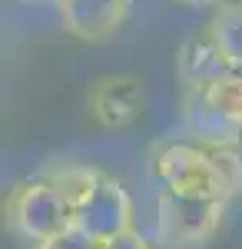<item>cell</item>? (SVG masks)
<instances>
[{
	"label": "cell",
	"mask_w": 242,
	"mask_h": 249,
	"mask_svg": "<svg viewBox=\"0 0 242 249\" xmlns=\"http://www.w3.org/2000/svg\"><path fill=\"white\" fill-rule=\"evenodd\" d=\"M176 3H186V7H216L223 0H176Z\"/></svg>",
	"instance_id": "4fadbf2b"
},
{
	"label": "cell",
	"mask_w": 242,
	"mask_h": 249,
	"mask_svg": "<svg viewBox=\"0 0 242 249\" xmlns=\"http://www.w3.org/2000/svg\"><path fill=\"white\" fill-rule=\"evenodd\" d=\"M225 216V196L159 190L156 196V239L166 249H196L212 239Z\"/></svg>",
	"instance_id": "3957f363"
},
{
	"label": "cell",
	"mask_w": 242,
	"mask_h": 249,
	"mask_svg": "<svg viewBox=\"0 0 242 249\" xmlns=\"http://www.w3.org/2000/svg\"><path fill=\"white\" fill-rule=\"evenodd\" d=\"M103 249H149L146 243V236L143 232H136V230H126L123 236H116V239H110Z\"/></svg>",
	"instance_id": "7c38bea8"
},
{
	"label": "cell",
	"mask_w": 242,
	"mask_h": 249,
	"mask_svg": "<svg viewBox=\"0 0 242 249\" xmlns=\"http://www.w3.org/2000/svg\"><path fill=\"white\" fill-rule=\"evenodd\" d=\"M86 107L100 126H126L143 110V87L136 77H103L90 87Z\"/></svg>",
	"instance_id": "52a82bcc"
},
{
	"label": "cell",
	"mask_w": 242,
	"mask_h": 249,
	"mask_svg": "<svg viewBox=\"0 0 242 249\" xmlns=\"http://www.w3.org/2000/svg\"><path fill=\"white\" fill-rule=\"evenodd\" d=\"M212 150V163L219 173L225 196H239L242 193V153L236 146H209Z\"/></svg>",
	"instance_id": "30bf717a"
},
{
	"label": "cell",
	"mask_w": 242,
	"mask_h": 249,
	"mask_svg": "<svg viewBox=\"0 0 242 249\" xmlns=\"http://www.w3.org/2000/svg\"><path fill=\"white\" fill-rule=\"evenodd\" d=\"M176 77L186 90V87H209V83H219V80L242 77V70L229 60V53L216 40V34L206 27V30L183 40V47L176 53Z\"/></svg>",
	"instance_id": "8992f818"
},
{
	"label": "cell",
	"mask_w": 242,
	"mask_h": 249,
	"mask_svg": "<svg viewBox=\"0 0 242 249\" xmlns=\"http://www.w3.org/2000/svg\"><path fill=\"white\" fill-rule=\"evenodd\" d=\"M43 249H103L100 243H93V239H86L83 232L70 230L67 236H60V239H53V243H47Z\"/></svg>",
	"instance_id": "8fae6325"
},
{
	"label": "cell",
	"mask_w": 242,
	"mask_h": 249,
	"mask_svg": "<svg viewBox=\"0 0 242 249\" xmlns=\"http://www.w3.org/2000/svg\"><path fill=\"white\" fill-rule=\"evenodd\" d=\"M7 226L23 243L43 249L73 230V203L50 176L23 179L7 199Z\"/></svg>",
	"instance_id": "7a4b0ae2"
},
{
	"label": "cell",
	"mask_w": 242,
	"mask_h": 249,
	"mask_svg": "<svg viewBox=\"0 0 242 249\" xmlns=\"http://www.w3.org/2000/svg\"><path fill=\"white\" fill-rule=\"evenodd\" d=\"M153 176H156L159 190L225 196L223 183H219V173H216V163H212V150L192 143V140L159 143L156 153H153Z\"/></svg>",
	"instance_id": "5b68a950"
},
{
	"label": "cell",
	"mask_w": 242,
	"mask_h": 249,
	"mask_svg": "<svg viewBox=\"0 0 242 249\" xmlns=\"http://www.w3.org/2000/svg\"><path fill=\"white\" fill-rule=\"evenodd\" d=\"M20 3H56L60 7V0H20Z\"/></svg>",
	"instance_id": "5bb4252c"
},
{
	"label": "cell",
	"mask_w": 242,
	"mask_h": 249,
	"mask_svg": "<svg viewBox=\"0 0 242 249\" xmlns=\"http://www.w3.org/2000/svg\"><path fill=\"white\" fill-rule=\"evenodd\" d=\"M209 30L223 43V50L229 53V60L242 70V3H223L219 14L209 23Z\"/></svg>",
	"instance_id": "9c48e42d"
},
{
	"label": "cell",
	"mask_w": 242,
	"mask_h": 249,
	"mask_svg": "<svg viewBox=\"0 0 242 249\" xmlns=\"http://www.w3.org/2000/svg\"><path fill=\"white\" fill-rule=\"evenodd\" d=\"M130 0H60V20L63 27L80 40H106L126 17Z\"/></svg>",
	"instance_id": "ba28073f"
},
{
	"label": "cell",
	"mask_w": 242,
	"mask_h": 249,
	"mask_svg": "<svg viewBox=\"0 0 242 249\" xmlns=\"http://www.w3.org/2000/svg\"><path fill=\"white\" fill-rule=\"evenodd\" d=\"M183 130L199 146H239L242 140V77L183 90Z\"/></svg>",
	"instance_id": "6da1fadb"
},
{
	"label": "cell",
	"mask_w": 242,
	"mask_h": 249,
	"mask_svg": "<svg viewBox=\"0 0 242 249\" xmlns=\"http://www.w3.org/2000/svg\"><path fill=\"white\" fill-rule=\"evenodd\" d=\"M73 230L100 246L133 230V196L120 179L96 170V179L73 210Z\"/></svg>",
	"instance_id": "277c9868"
}]
</instances>
